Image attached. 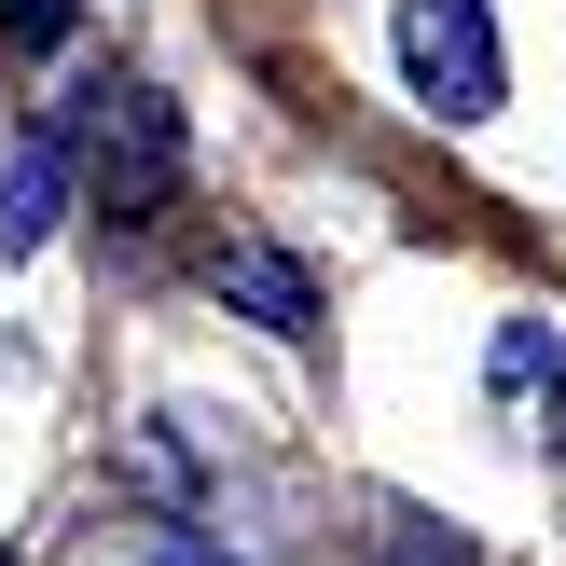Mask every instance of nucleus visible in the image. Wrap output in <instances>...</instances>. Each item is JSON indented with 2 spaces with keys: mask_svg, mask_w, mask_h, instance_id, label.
<instances>
[{
  "mask_svg": "<svg viewBox=\"0 0 566 566\" xmlns=\"http://www.w3.org/2000/svg\"><path fill=\"white\" fill-rule=\"evenodd\" d=\"M70 166H97V208H111V221H153L166 193H180V97L111 83L97 125H70Z\"/></svg>",
  "mask_w": 566,
  "mask_h": 566,
  "instance_id": "1",
  "label": "nucleus"
},
{
  "mask_svg": "<svg viewBox=\"0 0 566 566\" xmlns=\"http://www.w3.org/2000/svg\"><path fill=\"white\" fill-rule=\"evenodd\" d=\"M401 70H415V97H429L442 125H484L497 111V28H484V0H401Z\"/></svg>",
  "mask_w": 566,
  "mask_h": 566,
  "instance_id": "2",
  "label": "nucleus"
},
{
  "mask_svg": "<svg viewBox=\"0 0 566 566\" xmlns=\"http://www.w3.org/2000/svg\"><path fill=\"white\" fill-rule=\"evenodd\" d=\"M221 304H249V318H263V332H318V276H304L291 263V249H263V235H235V249H221Z\"/></svg>",
  "mask_w": 566,
  "mask_h": 566,
  "instance_id": "3",
  "label": "nucleus"
},
{
  "mask_svg": "<svg viewBox=\"0 0 566 566\" xmlns=\"http://www.w3.org/2000/svg\"><path fill=\"white\" fill-rule=\"evenodd\" d=\"M55 208H70V125H42V138L14 153V180H0V249L28 263V249L55 235Z\"/></svg>",
  "mask_w": 566,
  "mask_h": 566,
  "instance_id": "4",
  "label": "nucleus"
},
{
  "mask_svg": "<svg viewBox=\"0 0 566 566\" xmlns=\"http://www.w3.org/2000/svg\"><path fill=\"white\" fill-rule=\"evenodd\" d=\"M0 28H14L28 55H55V42H70V0H0Z\"/></svg>",
  "mask_w": 566,
  "mask_h": 566,
  "instance_id": "5",
  "label": "nucleus"
},
{
  "mask_svg": "<svg viewBox=\"0 0 566 566\" xmlns=\"http://www.w3.org/2000/svg\"><path fill=\"white\" fill-rule=\"evenodd\" d=\"M387 566H470V553L442 539V525H401V553H387Z\"/></svg>",
  "mask_w": 566,
  "mask_h": 566,
  "instance_id": "6",
  "label": "nucleus"
}]
</instances>
